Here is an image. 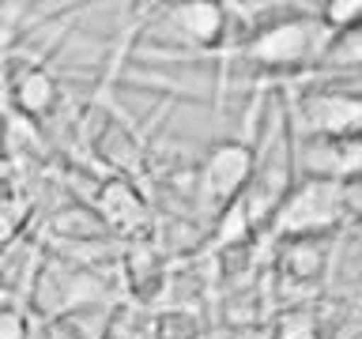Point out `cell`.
I'll use <instances>...</instances> for the list:
<instances>
[{"instance_id": "4fadbf2b", "label": "cell", "mask_w": 362, "mask_h": 339, "mask_svg": "<svg viewBox=\"0 0 362 339\" xmlns=\"http://www.w3.org/2000/svg\"><path fill=\"white\" fill-rule=\"evenodd\" d=\"M23 189V177L16 174L11 166L0 162V200H8V196H16V192Z\"/></svg>"}, {"instance_id": "ba28073f", "label": "cell", "mask_w": 362, "mask_h": 339, "mask_svg": "<svg viewBox=\"0 0 362 339\" xmlns=\"http://www.w3.org/2000/svg\"><path fill=\"white\" fill-rule=\"evenodd\" d=\"M211 332V316L181 305H155L140 313V339H204Z\"/></svg>"}, {"instance_id": "277c9868", "label": "cell", "mask_w": 362, "mask_h": 339, "mask_svg": "<svg viewBox=\"0 0 362 339\" xmlns=\"http://www.w3.org/2000/svg\"><path fill=\"white\" fill-rule=\"evenodd\" d=\"M287 129L294 140H344L362 129V98L358 79L336 83V79H302V83L279 87Z\"/></svg>"}, {"instance_id": "7c38bea8", "label": "cell", "mask_w": 362, "mask_h": 339, "mask_svg": "<svg viewBox=\"0 0 362 339\" xmlns=\"http://www.w3.org/2000/svg\"><path fill=\"white\" fill-rule=\"evenodd\" d=\"M30 321L27 309H0V339H27Z\"/></svg>"}, {"instance_id": "5b68a950", "label": "cell", "mask_w": 362, "mask_h": 339, "mask_svg": "<svg viewBox=\"0 0 362 339\" xmlns=\"http://www.w3.org/2000/svg\"><path fill=\"white\" fill-rule=\"evenodd\" d=\"M253 166H257V124L245 136L215 140L192 162V211H197V219L204 226H211L242 196Z\"/></svg>"}, {"instance_id": "6da1fadb", "label": "cell", "mask_w": 362, "mask_h": 339, "mask_svg": "<svg viewBox=\"0 0 362 339\" xmlns=\"http://www.w3.org/2000/svg\"><path fill=\"white\" fill-rule=\"evenodd\" d=\"M321 42L325 27L317 19V4H276L264 27L234 56L223 61V72L245 68L249 76L264 79L268 87H291L310 76Z\"/></svg>"}, {"instance_id": "8992f818", "label": "cell", "mask_w": 362, "mask_h": 339, "mask_svg": "<svg viewBox=\"0 0 362 339\" xmlns=\"http://www.w3.org/2000/svg\"><path fill=\"white\" fill-rule=\"evenodd\" d=\"M87 203L95 208L102 226H106L121 245L151 237V230H155V211H151V203H147V192L140 189V181H132V177H102L95 196Z\"/></svg>"}, {"instance_id": "7a4b0ae2", "label": "cell", "mask_w": 362, "mask_h": 339, "mask_svg": "<svg viewBox=\"0 0 362 339\" xmlns=\"http://www.w3.org/2000/svg\"><path fill=\"white\" fill-rule=\"evenodd\" d=\"M113 302H121L113 268L79 264V260L42 249L23 309H27V321H53V316L83 309V305H113Z\"/></svg>"}, {"instance_id": "8fae6325", "label": "cell", "mask_w": 362, "mask_h": 339, "mask_svg": "<svg viewBox=\"0 0 362 339\" xmlns=\"http://www.w3.org/2000/svg\"><path fill=\"white\" fill-rule=\"evenodd\" d=\"M317 19H321L325 30H344L362 23V0H328V4H317Z\"/></svg>"}, {"instance_id": "9c48e42d", "label": "cell", "mask_w": 362, "mask_h": 339, "mask_svg": "<svg viewBox=\"0 0 362 339\" xmlns=\"http://www.w3.org/2000/svg\"><path fill=\"white\" fill-rule=\"evenodd\" d=\"M34 215H38V208H34V196H30L27 185H23L16 196L0 200V256H4L16 242L27 237V226L34 222Z\"/></svg>"}, {"instance_id": "52a82bcc", "label": "cell", "mask_w": 362, "mask_h": 339, "mask_svg": "<svg viewBox=\"0 0 362 339\" xmlns=\"http://www.w3.org/2000/svg\"><path fill=\"white\" fill-rule=\"evenodd\" d=\"M291 155L294 181H351L358 177L362 143L358 136H344V140H294L291 136Z\"/></svg>"}, {"instance_id": "3957f363", "label": "cell", "mask_w": 362, "mask_h": 339, "mask_svg": "<svg viewBox=\"0 0 362 339\" xmlns=\"http://www.w3.org/2000/svg\"><path fill=\"white\" fill-rule=\"evenodd\" d=\"M358 226V177L351 181H305L298 177L264 226L268 242L291 237H332Z\"/></svg>"}, {"instance_id": "30bf717a", "label": "cell", "mask_w": 362, "mask_h": 339, "mask_svg": "<svg viewBox=\"0 0 362 339\" xmlns=\"http://www.w3.org/2000/svg\"><path fill=\"white\" fill-rule=\"evenodd\" d=\"M140 313L144 309H132V305L117 302L106 316V324H102L98 339H140Z\"/></svg>"}]
</instances>
